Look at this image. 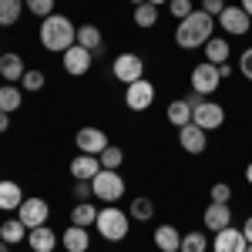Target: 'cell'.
I'll list each match as a JSON object with an SVG mask.
<instances>
[{
  "label": "cell",
  "instance_id": "obj_34",
  "mask_svg": "<svg viewBox=\"0 0 252 252\" xmlns=\"http://www.w3.org/2000/svg\"><path fill=\"white\" fill-rule=\"evenodd\" d=\"M24 10H31L34 17H51L54 14V0H24Z\"/></svg>",
  "mask_w": 252,
  "mask_h": 252
},
{
  "label": "cell",
  "instance_id": "obj_6",
  "mask_svg": "<svg viewBox=\"0 0 252 252\" xmlns=\"http://www.w3.org/2000/svg\"><path fill=\"white\" fill-rule=\"evenodd\" d=\"M219 84H222V74H219V67L209 64V61H202V64H195L192 67V91L198 97H209L219 91Z\"/></svg>",
  "mask_w": 252,
  "mask_h": 252
},
{
  "label": "cell",
  "instance_id": "obj_33",
  "mask_svg": "<svg viewBox=\"0 0 252 252\" xmlns=\"http://www.w3.org/2000/svg\"><path fill=\"white\" fill-rule=\"evenodd\" d=\"M20 84H24V91H40V88L47 84V78H44V71H37V67H27L24 78H20Z\"/></svg>",
  "mask_w": 252,
  "mask_h": 252
},
{
  "label": "cell",
  "instance_id": "obj_37",
  "mask_svg": "<svg viewBox=\"0 0 252 252\" xmlns=\"http://www.w3.org/2000/svg\"><path fill=\"white\" fill-rule=\"evenodd\" d=\"M239 74L252 81V47H246V51H242V58H239Z\"/></svg>",
  "mask_w": 252,
  "mask_h": 252
},
{
  "label": "cell",
  "instance_id": "obj_38",
  "mask_svg": "<svg viewBox=\"0 0 252 252\" xmlns=\"http://www.w3.org/2000/svg\"><path fill=\"white\" fill-rule=\"evenodd\" d=\"M91 195H94L91 182H74V198L78 202H91Z\"/></svg>",
  "mask_w": 252,
  "mask_h": 252
},
{
  "label": "cell",
  "instance_id": "obj_40",
  "mask_svg": "<svg viewBox=\"0 0 252 252\" xmlns=\"http://www.w3.org/2000/svg\"><path fill=\"white\" fill-rule=\"evenodd\" d=\"M242 235H246V242H249V246H252V215H249V219H246V225H242Z\"/></svg>",
  "mask_w": 252,
  "mask_h": 252
},
{
  "label": "cell",
  "instance_id": "obj_20",
  "mask_svg": "<svg viewBox=\"0 0 252 252\" xmlns=\"http://www.w3.org/2000/svg\"><path fill=\"white\" fill-rule=\"evenodd\" d=\"M78 44L88 47V51L97 58V54L104 51V34H101V27H94V24H81L78 27Z\"/></svg>",
  "mask_w": 252,
  "mask_h": 252
},
{
  "label": "cell",
  "instance_id": "obj_36",
  "mask_svg": "<svg viewBox=\"0 0 252 252\" xmlns=\"http://www.w3.org/2000/svg\"><path fill=\"white\" fill-rule=\"evenodd\" d=\"M168 10H172V17L185 20L195 10V3H192V0H168Z\"/></svg>",
  "mask_w": 252,
  "mask_h": 252
},
{
  "label": "cell",
  "instance_id": "obj_24",
  "mask_svg": "<svg viewBox=\"0 0 252 252\" xmlns=\"http://www.w3.org/2000/svg\"><path fill=\"white\" fill-rule=\"evenodd\" d=\"M202 51H205V61L219 67V64L229 61V51H232V47H229V40H225V37H209V44H205Z\"/></svg>",
  "mask_w": 252,
  "mask_h": 252
},
{
  "label": "cell",
  "instance_id": "obj_42",
  "mask_svg": "<svg viewBox=\"0 0 252 252\" xmlns=\"http://www.w3.org/2000/svg\"><path fill=\"white\" fill-rule=\"evenodd\" d=\"M7 128H10V115H3V111H0V135H3Z\"/></svg>",
  "mask_w": 252,
  "mask_h": 252
},
{
  "label": "cell",
  "instance_id": "obj_7",
  "mask_svg": "<svg viewBox=\"0 0 252 252\" xmlns=\"http://www.w3.org/2000/svg\"><path fill=\"white\" fill-rule=\"evenodd\" d=\"M125 104L131 111H148L155 104V84L148 78H138L131 84H125Z\"/></svg>",
  "mask_w": 252,
  "mask_h": 252
},
{
  "label": "cell",
  "instance_id": "obj_3",
  "mask_svg": "<svg viewBox=\"0 0 252 252\" xmlns=\"http://www.w3.org/2000/svg\"><path fill=\"white\" fill-rule=\"evenodd\" d=\"M94 229L101 239L108 242H125L128 239V229H131V215L108 205V209H97V219H94Z\"/></svg>",
  "mask_w": 252,
  "mask_h": 252
},
{
  "label": "cell",
  "instance_id": "obj_27",
  "mask_svg": "<svg viewBox=\"0 0 252 252\" xmlns=\"http://www.w3.org/2000/svg\"><path fill=\"white\" fill-rule=\"evenodd\" d=\"M97 219V209L91 202H78L74 209H71V225H84V229H91Z\"/></svg>",
  "mask_w": 252,
  "mask_h": 252
},
{
  "label": "cell",
  "instance_id": "obj_21",
  "mask_svg": "<svg viewBox=\"0 0 252 252\" xmlns=\"http://www.w3.org/2000/svg\"><path fill=\"white\" fill-rule=\"evenodd\" d=\"M20 202H24V192H20L17 182H10V178L0 182V209H3V212H17Z\"/></svg>",
  "mask_w": 252,
  "mask_h": 252
},
{
  "label": "cell",
  "instance_id": "obj_32",
  "mask_svg": "<svg viewBox=\"0 0 252 252\" xmlns=\"http://www.w3.org/2000/svg\"><path fill=\"white\" fill-rule=\"evenodd\" d=\"M128 215H131V219H138V222H148V219L155 215V202H152V198H135Z\"/></svg>",
  "mask_w": 252,
  "mask_h": 252
},
{
  "label": "cell",
  "instance_id": "obj_18",
  "mask_svg": "<svg viewBox=\"0 0 252 252\" xmlns=\"http://www.w3.org/2000/svg\"><path fill=\"white\" fill-rule=\"evenodd\" d=\"M24 58L20 54H14V51H7V54H0V78L7 81V84H17L20 78H24Z\"/></svg>",
  "mask_w": 252,
  "mask_h": 252
},
{
  "label": "cell",
  "instance_id": "obj_29",
  "mask_svg": "<svg viewBox=\"0 0 252 252\" xmlns=\"http://www.w3.org/2000/svg\"><path fill=\"white\" fill-rule=\"evenodd\" d=\"M135 24L141 27V31L155 27V24H158V7H155V3H148V0H145L141 7H135Z\"/></svg>",
  "mask_w": 252,
  "mask_h": 252
},
{
  "label": "cell",
  "instance_id": "obj_26",
  "mask_svg": "<svg viewBox=\"0 0 252 252\" xmlns=\"http://www.w3.org/2000/svg\"><path fill=\"white\" fill-rule=\"evenodd\" d=\"M20 104H24L20 88L17 84H3V88H0V111H3V115H14Z\"/></svg>",
  "mask_w": 252,
  "mask_h": 252
},
{
  "label": "cell",
  "instance_id": "obj_39",
  "mask_svg": "<svg viewBox=\"0 0 252 252\" xmlns=\"http://www.w3.org/2000/svg\"><path fill=\"white\" fill-rule=\"evenodd\" d=\"M202 10L212 14V17H219V14L225 10V0H202Z\"/></svg>",
  "mask_w": 252,
  "mask_h": 252
},
{
  "label": "cell",
  "instance_id": "obj_14",
  "mask_svg": "<svg viewBox=\"0 0 252 252\" xmlns=\"http://www.w3.org/2000/svg\"><path fill=\"white\" fill-rule=\"evenodd\" d=\"M178 145L189 155H202L209 148V131H202L198 125H185V128H178Z\"/></svg>",
  "mask_w": 252,
  "mask_h": 252
},
{
  "label": "cell",
  "instance_id": "obj_46",
  "mask_svg": "<svg viewBox=\"0 0 252 252\" xmlns=\"http://www.w3.org/2000/svg\"><path fill=\"white\" fill-rule=\"evenodd\" d=\"M131 3H135V7H141V3H145V0H131Z\"/></svg>",
  "mask_w": 252,
  "mask_h": 252
},
{
  "label": "cell",
  "instance_id": "obj_35",
  "mask_svg": "<svg viewBox=\"0 0 252 252\" xmlns=\"http://www.w3.org/2000/svg\"><path fill=\"white\" fill-rule=\"evenodd\" d=\"M212 202L229 205V202H232V185H229V182H215L212 185Z\"/></svg>",
  "mask_w": 252,
  "mask_h": 252
},
{
  "label": "cell",
  "instance_id": "obj_19",
  "mask_svg": "<svg viewBox=\"0 0 252 252\" xmlns=\"http://www.w3.org/2000/svg\"><path fill=\"white\" fill-rule=\"evenodd\" d=\"M61 242H64V249H67V252H88L91 235H88V229H84V225H67V229H64V235H61Z\"/></svg>",
  "mask_w": 252,
  "mask_h": 252
},
{
  "label": "cell",
  "instance_id": "obj_48",
  "mask_svg": "<svg viewBox=\"0 0 252 252\" xmlns=\"http://www.w3.org/2000/svg\"><path fill=\"white\" fill-rule=\"evenodd\" d=\"M246 252H252V246H249V249H246Z\"/></svg>",
  "mask_w": 252,
  "mask_h": 252
},
{
  "label": "cell",
  "instance_id": "obj_28",
  "mask_svg": "<svg viewBox=\"0 0 252 252\" xmlns=\"http://www.w3.org/2000/svg\"><path fill=\"white\" fill-rule=\"evenodd\" d=\"M24 14V0H0V27H14Z\"/></svg>",
  "mask_w": 252,
  "mask_h": 252
},
{
  "label": "cell",
  "instance_id": "obj_43",
  "mask_svg": "<svg viewBox=\"0 0 252 252\" xmlns=\"http://www.w3.org/2000/svg\"><path fill=\"white\" fill-rule=\"evenodd\" d=\"M239 7H242V10H246V14H249V17H252V0H242Z\"/></svg>",
  "mask_w": 252,
  "mask_h": 252
},
{
  "label": "cell",
  "instance_id": "obj_25",
  "mask_svg": "<svg viewBox=\"0 0 252 252\" xmlns=\"http://www.w3.org/2000/svg\"><path fill=\"white\" fill-rule=\"evenodd\" d=\"M0 242H7V246L27 242V225H24L20 219H7V222L0 225Z\"/></svg>",
  "mask_w": 252,
  "mask_h": 252
},
{
  "label": "cell",
  "instance_id": "obj_44",
  "mask_svg": "<svg viewBox=\"0 0 252 252\" xmlns=\"http://www.w3.org/2000/svg\"><path fill=\"white\" fill-rule=\"evenodd\" d=\"M246 182H249V185H252V161H249V165H246Z\"/></svg>",
  "mask_w": 252,
  "mask_h": 252
},
{
  "label": "cell",
  "instance_id": "obj_4",
  "mask_svg": "<svg viewBox=\"0 0 252 252\" xmlns=\"http://www.w3.org/2000/svg\"><path fill=\"white\" fill-rule=\"evenodd\" d=\"M91 189H94V198H97V202L115 205V202H121V195H125V178H121V172L101 168V172L94 175V182H91Z\"/></svg>",
  "mask_w": 252,
  "mask_h": 252
},
{
  "label": "cell",
  "instance_id": "obj_12",
  "mask_svg": "<svg viewBox=\"0 0 252 252\" xmlns=\"http://www.w3.org/2000/svg\"><path fill=\"white\" fill-rule=\"evenodd\" d=\"M74 141H78V152H84V155H101L111 141H108V135H104V128H81L78 135H74Z\"/></svg>",
  "mask_w": 252,
  "mask_h": 252
},
{
  "label": "cell",
  "instance_id": "obj_5",
  "mask_svg": "<svg viewBox=\"0 0 252 252\" xmlns=\"http://www.w3.org/2000/svg\"><path fill=\"white\" fill-rule=\"evenodd\" d=\"M192 125H198L202 131H215V128L225 125V108L219 101H202L198 97L192 104Z\"/></svg>",
  "mask_w": 252,
  "mask_h": 252
},
{
  "label": "cell",
  "instance_id": "obj_41",
  "mask_svg": "<svg viewBox=\"0 0 252 252\" xmlns=\"http://www.w3.org/2000/svg\"><path fill=\"white\" fill-rule=\"evenodd\" d=\"M219 74H222V81H225L229 74H232V64H229V61H225V64H219Z\"/></svg>",
  "mask_w": 252,
  "mask_h": 252
},
{
  "label": "cell",
  "instance_id": "obj_45",
  "mask_svg": "<svg viewBox=\"0 0 252 252\" xmlns=\"http://www.w3.org/2000/svg\"><path fill=\"white\" fill-rule=\"evenodd\" d=\"M148 3H155V7H161V3H168V0H148Z\"/></svg>",
  "mask_w": 252,
  "mask_h": 252
},
{
  "label": "cell",
  "instance_id": "obj_2",
  "mask_svg": "<svg viewBox=\"0 0 252 252\" xmlns=\"http://www.w3.org/2000/svg\"><path fill=\"white\" fill-rule=\"evenodd\" d=\"M215 31V17L205 10H192L185 20H178V31H175V44L182 51H195V47H205L209 37Z\"/></svg>",
  "mask_w": 252,
  "mask_h": 252
},
{
  "label": "cell",
  "instance_id": "obj_22",
  "mask_svg": "<svg viewBox=\"0 0 252 252\" xmlns=\"http://www.w3.org/2000/svg\"><path fill=\"white\" fill-rule=\"evenodd\" d=\"M155 246L161 252H178L182 249V232L175 225H158L155 229Z\"/></svg>",
  "mask_w": 252,
  "mask_h": 252
},
{
  "label": "cell",
  "instance_id": "obj_15",
  "mask_svg": "<svg viewBox=\"0 0 252 252\" xmlns=\"http://www.w3.org/2000/svg\"><path fill=\"white\" fill-rule=\"evenodd\" d=\"M27 246L34 252H54L58 249V232L51 225H37V229H27Z\"/></svg>",
  "mask_w": 252,
  "mask_h": 252
},
{
  "label": "cell",
  "instance_id": "obj_30",
  "mask_svg": "<svg viewBox=\"0 0 252 252\" xmlns=\"http://www.w3.org/2000/svg\"><path fill=\"white\" fill-rule=\"evenodd\" d=\"M97 158H101V168H111V172H118V168H121V161H125V152H121L118 145H108V148H104Z\"/></svg>",
  "mask_w": 252,
  "mask_h": 252
},
{
  "label": "cell",
  "instance_id": "obj_23",
  "mask_svg": "<svg viewBox=\"0 0 252 252\" xmlns=\"http://www.w3.org/2000/svg\"><path fill=\"white\" fill-rule=\"evenodd\" d=\"M168 121H172L175 128H185V125H192V101L189 97H178V101H172L168 104Z\"/></svg>",
  "mask_w": 252,
  "mask_h": 252
},
{
  "label": "cell",
  "instance_id": "obj_16",
  "mask_svg": "<svg viewBox=\"0 0 252 252\" xmlns=\"http://www.w3.org/2000/svg\"><path fill=\"white\" fill-rule=\"evenodd\" d=\"M97 172H101V158H97V155H84V152H81V155L71 161V175H74V182H94Z\"/></svg>",
  "mask_w": 252,
  "mask_h": 252
},
{
  "label": "cell",
  "instance_id": "obj_17",
  "mask_svg": "<svg viewBox=\"0 0 252 252\" xmlns=\"http://www.w3.org/2000/svg\"><path fill=\"white\" fill-rule=\"evenodd\" d=\"M229 225H232V209L212 202V205L205 209V229H209V232H222V229H229Z\"/></svg>",
  "mask_w": 252,
  "mask_h": 252
},
{
  "label": "cell",
  "instance_id": "obj_9",
  "mask_svg": "<svg viewBox=\"0 0 252 252\" xmlns=\"http://www.w3.org/2000/svg\"><path fill=\"white\" fill-rule=\"evenodd\" d=\"M215 24L225 31V34H232V37H242V34H249V27H252V17L242 10V7H229L225 3V10L215 17Z\"/></svg>",
  "mask_w": 252,
  "mask_h": 252
},
{
  "label": "cell",
  "instance_id": "obj_8",
  "mask_svg": "<svg viewBox=\"0 0 252 252\" xmlns=\"http://www.w3.org/2000/svg\"><path fill=\"white\" fill-rule=\"evenodd\" d=\"M111 74H115L121 84H131V81L145 78V61L131 54V51H125V54H118L115 64H111Z\"/></svg>",
  "mask_w": 252,
  "mask_h": 252
},
{
  "label": "cell",
  "instance_id": "obj_10",
  "mask_svg": "<svg viewBox=\"0 0 252 252\" xmlns=\"http://www.w3.org/2000/svg\"><path fill=\"white\" fill-rule=\"evenodd\" d=\"M47 215H51V205L44 198H24L17 209V219L27 225V229H37V225H47Z\"/></svg>",
  "mask_w": 252,
  "mask_h": 252
},
{
  "label": "cell",
  "instance_id": "obj_11",
  "mask_svg": "<svg viewBox=\"0 0 252 252\" xmlns=\"http://www.w3.org/2000/svg\"><path fill=\"white\" fill-rule=\"evenodd\" d=\"M91 61H94V54H91L88 47L74 44V47L64 51V71H67L71 78H84V74L91 71Z\"/></svg>",
  "mask_w": 252,
  "mask_h": 252
},
{
  "label": "cell",
  "instance_id": "obj_31",
  "mask_svg": "<svg viewBox=\"0 0 252 252\" xmlns=\"http://www.w3.org/2000/svg\"><path fill=\"white\" fill-rule=\"evenodd\" d=\"M209 249V239L198 232H182V249L178 252H205Z\"/></svg>",
  "mask_w": 252,
  "mask_h": 252
},
{
  "label": "cell",
  "instance_id": "obj_13",
  "mask_svg": "<svg viewBox=\"0 0 252 252\" xmlns=\"http://www.w3.org/2000/svg\"><path fill=\"white\" fill-rule=\"evenodd\" d=\"M246 249H249V242H246L242 229H235V225L215 232V239H212V252H246Z\"/></svg>",
  "mask_w": 252,
  "mask_h": 252
},
{
  "label": "cell",
  "instance_id": "obj_47",
  "mask_svg": "<svg viewBox=\"0 0 252 252\" xmlns=\"http://www.w3.org/2000/svg\"><path fill=\"white\" fill-rule=\"evenodd\" d=\"M0 252H7V242H0Z\"/></svg>",
  "mask_w": 252,
  "mask_h": 252
},
{
  "label": "cell",
  "instance_id": "obj_1",
  "mask_svg": "<svg viewBox=\"0 0 252 252\" xmlns=\"http://www.w3.org/2000/svg\"><path fill=\"white\" fill-rule=\"evenodd\" d=\"M37 37H40V47H44V51L64 54L67 47H74V44H78V27L64 17V14H51V17L40 20Z\"/></svg>",
  "mask_w": 252,
  "mask_h": 252
}]
</instances>
